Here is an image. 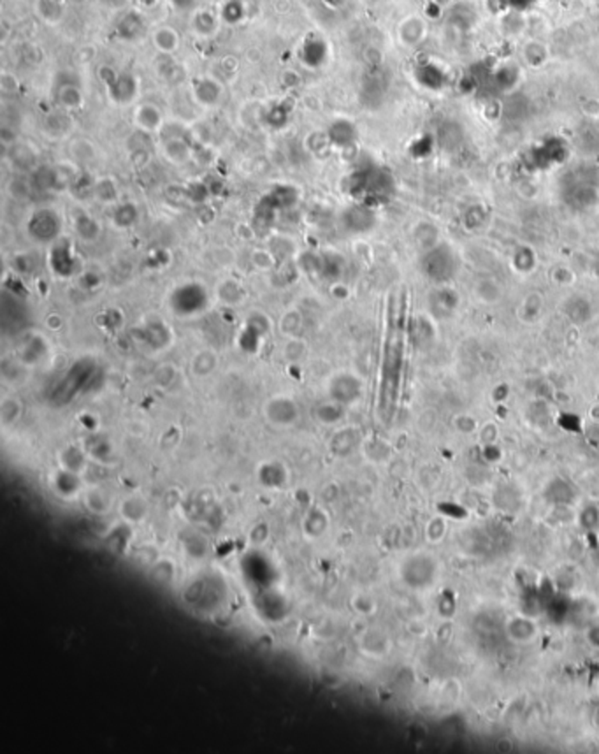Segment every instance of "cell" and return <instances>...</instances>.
<instances>
[{"label":"cell","mask_w":599,"mask_h":754,"mask_svg":"<svg viewBox=\"0 0 599 754\" xmlns=\"http://www.w3.org/2000/svg\"><path fill=\"white\" fill-rule=\"evenodd\" d=\"M403 369V329L396 318H389L382 361V383H380L378 411L382 419L389 422L396 410L399 380Z\"/></svg>","instance_id":"1"},{"label":"cell","mask_w":599,"mask_h":754,"mask_svg":"<svg viewBox=\"0 0 599 754\" xmlns=\"http://www.w3.org/2000/svg\"><path fill=\"white\" fill-rule=\"evenodd\" d=\"M210 304V294L203 283L187 282L171 292L169 306L178 317H194L203 313Z\"/></svg>","instance_id":"2"},{"label":"cell","mask_w":599,"mask_h":754,"mask_svg":"<svg viewBox=\"0 0 599 754\" xmlns=\"http://www.w3.org/2000/svg\"><path fill=\"white\" fill-rule=\"evenodd\" d=\"M390 187H392L390 176L382 169H364L352 176L350 190L354 195L364 199V202H371L385 197L390 192Z\"/></svg>","instance_id":"3"},{"label":"cell","mask_w":599,"mask_h":754,"mask_svg":"<svg viewBox=\"0 0 599 754\" xmlns=\"http://www.w3.org/2000/svg\"><path fill=\"white\" fill-rule=\"evenodd\" d=\"M27 231L36 241L55 243L60 238L62 232L60 215L55 210H50V208L34 211L32 217L29 218V224H27Z\"/></svg>","instance_id":"4"},{"label":"cell","mask_w":599,"mask_h":754,"mask_svg":"<svg viewBox=\"0 0 599 754\" xmlns=\"http://www.w3.org/2000/svg\"><path fill=\"white\" fill-rule=\"evenodd\" d=\"M264 413H266V419H268L269 422L283 427L292 426L297 420V417H299V410H297L296 401L289 396L271 397V399L266 403Z\"/></svg>","instance_id":"5"},{"label":"cell","mask_w":599,"mask_h":754,"mask_svg":"<svg viewBox=\"0 0 599 754\" xmlns=\"http://www.w3.org/2000/svg\"><path fill=\"white\" fill-rule=\"evenodd\" d=\"M329 396L340 404H350L361 396V382L350 373H340L329 383Z\"/></svg>","instance_id":"6"},{"label":"cell","mask_w":599,"mask_h":754,"mask_svg":"<svg viewBox=\"0 0 599 754\" xmlns=\"http://www.w3.org/2000/svg\"><path fill=\"white\" fill-rule=\"evenodd\" d=\"M109 90V97L118 104H129L138 94V81L130 74H115L109 69V80H106Z\"/></svg>","instance_id":"7"},{"label":"cell","mask_w":599,"mask_h":754,"mask_svg":"<svg viewBox=\"0 0 599 754\" xmlns=\"http://www.w3.org/2000/svg\"><path fill=\"white\" fill-rule=\"evenodd\" d=\"M50 264L51 269L62 276V278H67L74 273V267H76V259H74V253L71 250V243L67 239H57L53 243V248L50 252Z\"/></svg>","instance_id":"8"},{"label":"cell","mask_w":599,"mask_h":754,"mask_svg":"<svg viewBox=\"0 0 599 754\" xmlns=\"http://www.w3.org/2000/svg\"><path fill=\"white\" fill-rule=\"evenodd\" d=\"M141 338L152 348H157V350L166 348L171 343V329L167 327V324L162 318L155 317V320H150L143 325Z\"/></svg>","instance_id":"9"},{"label":"cell","mask_w":599,"mask_h":754,"mask_svg":"<svg viewBox=\"0 0 599 754\" xmlns=\"http://www.w3.org/2000/svg\"><path fill=\"white\" fill-rule=\"evenodd\" d=\"M192 92H194V97L199 104L210 108V106L218 104V101H220L222 85L215 81L213 78H197L192 85Z\"/></svg>","instance_id":"10"},{"label":"cell","mask_w":599,"mask_h":754,"mask_svg":"<svg viewBox=\"0 0 599 754\" xmlns=\"http://www.w3.org/2000/svg\"><path fill=\"white\" fill-rule=\"evenodd\" d=\"M87 455L88 454L87 450H85V447L81 448L76 447V445H69V447L60 452V457H58L60 468L65 469V471L81 475V471L87 468Z\"/></svg>","instance_id":"11"},{"label":"cell","mask_w":599,"mask_h":754,"mask_svg":"<svg viewBox=\"0 0 599 754\" xmlns=\"http://www.w3.org/2000/svg\"><path fill=\"white\" fill-rule=\"evenodd\" d=\"M327 139L331 145L340 146V148H347V146H350L355 139L354 123L348 122V120H336V122L329 127Z\"/></svg>","instance_id":"12"},{"label":"cell","mask_w":599,"mask_h":754,"mask_svg":"<svg viewBox=\"0 0 599 754\" xmlns=\"http://www.w3.org/2000/svg\"><path fill=\"white\" fill-rule=\"evenodd\" d=\"M303 62L306 67L318 69L325 64L327 60V44L325 41L317 39V37H311L304 43L303 46Z\"/></svg>","instance_id":"13"},{"label":"cell","mask_w":599,"mask_h":754,"mask_svg":"<svg viewBox=\"0 0 599 754\" xmlns=\"http://www.w3.org/2000/svg\"><path fill=\"white\" fill-rule=\"evenodd\" d=\"M136 125L139 127L145 132H155L162 127V113L157 106L153 104H143L136 109Z\"/></svg>","instance_id":"14"},{"label":"cell","mask_w":599,"mask_h":754,"mask_svg":"<svg viewBox=\"0 0 599 754\" xmlns=\"http://www.w3.org/2000/svg\"><path fill=\"white\" fill-rule=\"evenodd\" d=\"M83 503L87 506V510H90L92 513H97V515H104L109 510L113 508V499L104 489L101 488H90L83 492Z\"/></svg>","instance_id":"15"},{"label":"cell","mask_w":599,"mask_h":754,"mask_svg":"<svg viewBox=\"0 0 599 754\" xmlns=\"http://www.w3.org/2000/svg\"><path fill=\"white\" fill-rule=\"evenodd\" d=\"M120 513H122L123 520L129 524H139L141 520H145V517L148 515V503L143 498H132L125 499L120 505Z\"/></svg>","instance_id":"16"},{"label":"cell","mask_w":599,"mask_h":754,"mask_svg":"<svg viewBox=\"0 0 599 754\" xmlns=\"http://www.w3.org/2000/svg\"><path fill=\"white\" fill-rule=\"evenodd\" d=\"M143 29H145L143 18L138 15V13L132 11V13H127V15L120 20L118 30H116V32H118V36L122 37V39L134 41L141 36Z\"/></svg>","instance_id":"17"},{"label":"cell","mask_w":599,"mask_h":754,"mask_svg":"<svg viewBox=\"0 0 599 754\" xmlns=\"http://www.w3.org/2000/svg\"><path fill=\"white\" fill-rule=\"evenodd\" d=\"M153 46L162 53H173L180 46V36L174 32L173 27H159L152 36Z\"/></svg>","instance_id":"18"},{"label":"cell","mask_w":599,"mask_h":754,"mask_svg":"<svg viewBox=\"0 0 599 754\" xmlns=\"http://www.w3.org/2000/svg\"><path fill=\"white\" fill-rule=\"evenodd\" d=\"M111 218L118 227H130V225H134L138 222L139 211L132 202H123V204L115 206Z\"/></svg>","instance_id":"19"},{"label":"cell","mask_w":599,"mask_h":754,"mask_svg":"<svg viewBox=\"0 0 599 754\" xmlns=\"http://www.w3.org/2000/svg\"><path fill=\"white\" fill-rule=\"evenodd\" d=\"M217 362L218 361H217L215 352L203 350V352H199V354L194 357V361H192V369H194V373L197 376H208L210 373L215 371Z\"/></svg>","instance_id":"20"},{"label":"cell","mask_w":599,"mask_h":754,"mask_svg":"<svg viewBox=\"0 0 599 754\" xmlns=\"http://www.w3.org/2000/svg\"><path fill=\"white\" fill-rule=\"evenodd\" d=\"M164 152H166L167 159L180 164L188 159V155H190V146H188L187 141H183L181 137H171L169 141H166V145H164Z\"/></svg>","instance_id":"21"},{"label":"cell","mask_w":599,"mask_h":754,"mask_svg":"<svg viewBox=\"0 0 599 754\" xmlns=\"http://www.w3.org/2000/svg\"><path fill=\"white\" fill-rule=\"evenodd\" d=\"M317 417L320 422L324 424H334L343 417V404L336 403V401H329V403L320 404L317 410Z\"/></svg>","instance_id":"22"},{"label":"cell","mask_w":599,"mask_h":754,"mask_svg":"<svg viewBox=\"0 0 599 754\" xmlns=\"http://www.w3.org/2000/svg\"><path fill=\"white\" fill-rule=\"evenodd\" d=\"M58 101H60V104L64 106V108L74 109L80 108L83 97H81L80 88H76L74 85H64V87L60 88V92H58Z\"/></svg>","instance_id":"23"},{"label":"cell","mask_w":599,"mask_h":754,"mask_svg":"<svg viewBox=\"0 0 599 754\" xmlns=\"http://www.w3.org/2000/svg\"><path fill=\"white\" fill-rule=\"evenodd\" d=\"M192 27H194L195 32L201 34V36H211V34L217 30V22H215L213 15H210L208 11H203L194 16Z\"/></svg>","instance_id":"24"},{"label":"cell","mask_w":599,"mask_h":754,"mask_svg":"<svg viewBox=\"0 0 599 754\" xmlns=\"http://www.w3.org/2000/svg\"><path fill=\"white\" fill-rule=\"evenodd\" d=\"M20 415H22V404H20V401L15 399V397L4 399V403H2V408H0V417H2V422H4L6 426H9V424L16 422V420L20 419Z\"/></svg>","instance_id":"25"},{"label":"cell","mask_w":599,"mask_h":754,"mask_svg":"<svg viewBox=\"0 0 599 754\" xmlns=\"http://www.w3.org/2000/svg\"><path fill=\"white\" fill-rule=\"evenodd\" d=\"M222 18L231 25L241 22L245 18V8H243L241 0H227L222 8Z\"/></svg>","instance_id":"26"},{"label":"cell","mask_w":599,"mask_h":754,"mask_svg":"<svg viewBox=\"0 0 599 754\" xmlns=\"http://www.w3.org/2000/svg\"><path fill=\"white\" fill-rule=\"evenodd\" d=\"M94 194L102 202H115L116 201V187L115 181L109 178H101L94 183Z\"/></svg>","instance_id":"27"},{"label":"cell","mask_w":599,"mask_h":754,"mask_svg":"<svg viewBox=\"0 0 599 754\" xmlns=\"http://www.w3.org/2000/svg\"><path fill=\"white\" fill-rule=\"evenodd\" d=\"M76 231L81 238L85 239H94L99 234V225L95 224V220L92 217H88L87 213H81L76 218Z\"/></svg>","instance_id":"28"},{"label":"cell","mask_w":599,"mask_h":754,"mask_svg":"<svg viewBox=\"0 0 599 754\" xmlns=\"http://www.w3.org/2000/svg\"><path fill=\"white\" fill-rule=\"evenodd\" d=\"M301 322L303 320H301V315L297 313V311H289V313L283 315L282 318L283 329H285L289 334H296L297 329L301 327Z\"/></svg>","instance_id":"29"},{"label":"cell","mask_w":599,"mask_h":754,"mask_svg":"<svg viewBox=\"0 0 599 754\" xmlns=\"http://www.w3.org/2000/svg\"><path fill=\"white\" fill-rule=\"evenodd\" d=\"M222 290H227V294H220L222 299L225 301V303H236V301L241 299V287L238 285V283L234 282H227L222 285Z\"/></svg>","instance_id":"30"},{"label":"cell","mask_w":599,"mask_h":754,"mask_svg":"<svg viewBox=\"0 0 599 754\" xmlns=\"http://www.w3.org/2000/svg\"><path fill=\"white\" fill-rule=\"evenodd\" d=\"M169 4L178 11H188L197 4V0H169Z\"/></svg>","instance_id":"31"},{"label":"cell","mask_w":599,"mask_h":754,"mask_svg":"<svg viewBox=\"0 0 599 754\" xmlns=\"http://www.w3.org/2000/svg\"><path fill=\"white\" fill-rule=\"evenodd\" d=\"M506 2L515 9H526V8H529L535 0H506Z\"/></svg>","instance_id":"32"}]
</instances>
